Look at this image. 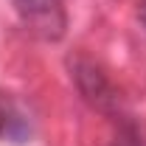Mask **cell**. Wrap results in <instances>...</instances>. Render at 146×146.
I'll list each match as a JSON object with an SVG mask.
<instances>
[{
  "label": "cell",
  "instance_id": "cell-1",
  "mask_svg": "<svg viewBox=\"0 0 146 146\" xmlns=\"http://www.w3.org/2000/svg\"><path fill=\"white\" fill-rule=\"evenodd\" d=\"M17 9L23 25L39 39L56 42L65 36L68 28V11L65 0H11Z\"/></svg>",
  "mask_w": 146,
  "mask_h": 146
},
{
  "label": "cell",
  "instance_id": "cell-3",
  "mask_svg": "<svg viewBox=\"0 0 146 146\" xmlns=\"http://www.w3.org/2000/svg\"><path fill=\"white\" fill-rule=\"evenodd\" d=\"M14 124H17V118L9 112V107L0 104V138H3V135H11V127H14Z\"/></svg>",
  "mask_w": 146,
  "mask_h": 146
},
{
  "label": "cell",
  "instance_id": "cell-2",
  "mask_svg": "<svg viewBox=\"0 0 146 146\" xmlns=\"http://www.w3.org/2000/svg\"><path fill=\"white\" fill-rule=\"evenodd\" d=\"M110 146H143V141H141V132L135 129V124L124 121L121 129H118V135H115V141Z\"/></svg>",
  "mask_w": 146,
  "mask_h": 146
},
{
  "label": "cell",
  "instance_id": "cell-4",
  "mask_svg": "<svg viewBox=\"0 0 146 146\" xmlns=\"http://www.w3.org/2000/svg\"><path fill=\"white\" fill-rule=\"evenodd\" d=\"M138 20H141V25L146 28V0H141V6H138Z\"/></svg>",
  "mask_w": 146,
  "mask_h": 146
}]
</instances>
